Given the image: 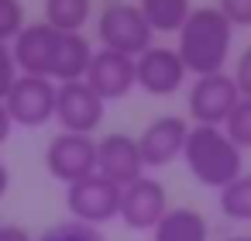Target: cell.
I'll return each mask as SVG.
<instances>
[{
	"mask_svg": "<svg viewBox=\"0 0 251 241\" xmlns=\"http://www.w3.org/2000/svg\"><path fill=\"white\" fill-rule=\"evenodd\" d=\"M151 241H210V224L196 207H169L155 224Z\"/></svg>",
	"mask_w": 251,
	"mask_h": 241,
	"instance_id": "obj_15",
	"label": "cell"
},
{
	"mask_svg": "<svg viewBox=\"0 0 251 241\" xmlns=\"http://www.w3.org/2000/svg\"><path fill=\"white\" fill-rule=\"evenodd\" d=\"M169 214V193L155 176H141L121 189V220L131 231H155V224Z\"/></svg>",
	"mask_w": 251,
	"mask_h": 241,
	"instance_id": "obj_12",
	"label": "cell"
},
{
	"mask_svg": "<svg viewBox=\"0 0 251 241\" xmlns=\"http://www.w3.org/2000/svg\"><path fill=\"white\" fill-rule=\"evenodd\" d=\"M55 83L42 80V76H18L4 107L11 114L14 124L21 128H42L55 117Z\"/></svg>",
	"mask_w": 251,
	"mask_h": 241,
	"instance_id": "obj_7",
	"label": "cell"
},
{
	"mask_svg": "<svg viewBox=\"0 0 251 241\" xmlns=\"http://www.w3.org/2000/svg\"><path fill=\"white\" fill-rule=\"evenodd\" d=\"M7 186H11V169H7V162H0V196L7 193Z\"/></svg>",
	"mask_w": 251,
	"mask_h": 241,
	"instance_id": "obj_28",
	"label": "cell"
},
{
	"mask_svg": "<svg viewBox=\"0 0 251 241\" xmlns=\"http://www.w3.org/2000/svg\"><path fill=\"white\" fill-rule=\"evenodd\" d=\"M134 76H138V86L148 97H172L176 90H182L189 73H186V66H182L176 49L151 45L148 52H141L134 59Z\"/></svg>",
	"mask_w": 251,
	"mask_h": 241,
	"instance_id": "obj_10",
	"label": "cell"
},
{
	"mask_svg": "<svg viewBox=\"0 0 251 241\" xmlns=\"http://www.w3.org/2000/svg\"><path fill=\"white\" fill-rule=\"evenodd\" d=\"M186 104H189L193 124L224 128L230 110L241 104V93H237V83H234L230 73H213V76H196Z\"/></svg>",
	"mask_w": 251,
	"mask_h": 241,
	"instance_id": "obj_5",
	"label": "cell"
},
{
	"mask_svg": "<svg viewBox=\"0 0 251 241\" xmlns=\"http://www.w3.org/2000/svg\"><path fill=\"white\" fill-rule=\"evenodd\" d=\"M25 4L21 0H0V42H14L25 31Z\"/></svg>",
	"mask_w": 251,
	"mask_h": 241,
	"instance_id": "obj_22",
	"label": "cell"
},
{
	"mask_svg": "<svg viewBox=\"0 0 251 241\" xmlns=\"http://www.w3.org/2000/svg\"><path fill=\"white\" fill-rule=\"evenodd\" d=\"M59 42H62V31L49 28L45 21L25 25V31L11 42V52H14V62H18V73H21V76H42V80H52Z\"/></svg>",
	"mask_w": 251,
	"mask_h": 241,
	"instance_id": "obj_9",
	"label": "cell"
},
{
	"mask_svg": "<svg viewBox=\"0 0 251 241\" xmlns=\"http://www.w3.org/2000/svg\"><path fill=\"white\" fill-rule=\"evenodd\" d=\"M107 114V104L90 90L86 80L76 83H59L55 90V121L69 134H93Z\"/></svg>",
	"mask_w": 251,
	"mask_h": 241,
	"instance_id": "obj_8",
	"label": "cell"
},
{
	"mask_svg": "<svg viewBox=\"0 0 251 241\" xmlns=\"http://www.w3.org/2000/svg\"><path fill=\"white\" fill-rule=\"evenodd\" d=\"M230 42H234V28L227 25V18L217 7H193V14L179 28L176 52L186 66V73L213 76V73H224Z\"/></svg>",
	"mask_w": 251,
	"mask_h": 241,
	"instance_id": "obj_1",
	"label": "cell"
},
{
	"mask_svg": "<svg viewBox=\"0 0 251 241\" xmlns=\"http://www.w3.org/2000/svg\"><path fill=\"white\" fill-rule=\"evenodd\" d=\"M45 169L52 179L73 186L97 172V141L93 134H69L59 131L45 148Z\"/></svg>",
	"mask_w": 251,
	"mask_h": 241,
	"instance_id": "obj_6",
	"label": "cell"
},
{
	"mask_svg": "<svg viewBox=\"0 0 251 241\" xmlns=\"http://www.w3.org/2000/svg\"><path fill=\"white\" fill-rule=\"evenodd\" d=\"M66 207L73 214V220L100 227L110 224L114 217H121V186H114L110 179H103L100 172L66 186Z\"/></svg>",
	"mask_w": 251,
	"mask_h": 241,
	"instance_id": "obj_4",
	"label": "cell"
},
{
	"mask_svg": "<svg viewBox=\"0 0 251 241\" xmlns=\"http://www.w3.org/2000/svg\"><path fill=\"white\" fill-rule=\"evenodd\" d=\"M138 7L145 14V21L151 25V31H165V35H179V28L186 25V18L193 14L189 0H138Z\"/></svg>",
	"mask_w": 251,
	"mask_h": 241,
	"instance_id": "obj_18",
	"label": "cell"
},
{
	"mask_svg": "<svg viewBox=\"0 0 251 241\" xmlns=\"http://www.w3.org/2000/svg\"><path fill=\"white\" fill-rule=\"evenodd\" d=\"M35 241H107L100 227H90V224H79V220H62V224H52L45 227Z\"/></svg>",
	"mask_w": 251,
	"mask_h": 241,
	"instance_id": "obj_21",
	"label": "cell"
},
{
	"mask_svg": "<svg viewBox=\"0 0 251 241\" xmlns=\"http://www.w3.org/2000/svg\"><path fill=\"white\" fill-rule=\"evenodd\" d=\"M97 38H100V49L138 59L141 52L151 49L155 31L145 21L138 4H131V0H107V7L97 18Z\"/></svg>",
	"mask_w": 251,
	"mask_h": 241,
	"instance_id": "obj_3",
	"label": "cell"
},
{
	"mask_svg": "<svg viewBox=\"0 0 251 241\" xmlns=\"http://www.w3.org/2000/svg\"><path fill=\"white\" fill-rule=\"evenodd\" d=\"M11 131H14V121H11V114H7V107L0 104V145H4L7 138H11Z\"/></svg>",
	"mask_w": 251,
	"mask_h": 241,
	"instance_id": "obj_27",
	"label": "cell"
},
{
	"mask_svg": "<svg viewBox=\"0 0 251 241\" xmlns=\"http://www.w3.org/2000/svg\"><path fill=\"white\" fill-rule=\"evenodd\" d=\"M86 83H90V90L103 104L107 100H124L138 86L134 59L131 55H121V52H110V49H97L90 69H86Z\"/></svg>",
	"mask_w": 251,
	"mask_h": 241,
	"instance_id": "obj_14",
	"label": "cell"
},
{
	"mask_svg": "<svg viewBox=\"0 0 251 241\" xmlns=\"http://www.w3.org/2000/svg\"><path fill=\"white\" fill-rule=\"evenodd\" d=\"M224 134H227L241 152L251 148V97H241V104L230 110V117L224 121Z\"/></svg>",
	"mask_w": 251,
	"mask_h": 241,
	"instance_id": "obj_20",
	"label": "cell"
},
{
	"mask_svg": "<svg viewBox=\"0 0 251 241\" xmlns=\"http://www.w3.org/2000/svg\"><path fill=\"white\" fill-rule=\"evenodd\" d=\"M0 241H35L21 224H0Z\"/></svg>",
	"mask_w": 251,
	"mask_h": 241,
	"instance_id": "obj_26",
	"label": "cell"
},
{
	"mask_svg": "<svg viewBox=\"0 0 251 241\" xmlns=\"http://www.w3.org/2000/svg\"><path fill=\"white\" fill-rule=\"evenodd\" d=\"M217 11L227 18L230 28H251V0H220Z\"/></svg>",
	"mask_w": 251,
	"mask_h": 241,
	"instance_id": "obj_24",
	"label": "cell"
},
{
	"mask_svg": "<svg viewBox=\"0 0 251 241\" xmlns=\"http://www.w3.org/2000/svg\"><path fill=\"white\" fill-rule=\"evenodd\" d=\"M93 45L83 38V35H62L59 42V52H55V69H52V83H76V80H86V69L93 62Z\"/></svg>",
	"mask_w": 251,
	"mask_h": 241,
	"instance_id": "obj_16",
	"label": "cell"
},
{
	"mask_svg": "<svg viewBox=\"0 0 251 241\" xmlns=\"http://www.w3.org/2000/svg\"><path fill=\"white\" fill-rule=\"evenodd\" d=\"M18 76H21V73H18V62H14L11 45H7V42H0V104L7 100V93H11V86H14Z\"/></svg>",
	"mask_w": 251,
	"mask_h": 241,
	"instance_id": "obj_23",
	"label": "cell"
},
{
	"mask_svg": "<svg viewBox=\"0 0 251 241\" xmlns=\"http://www.w3.org/2000/svg\"><path fill=\"white\" fill-rule=\"evenodd\" d=\"M186 138H189V121L186 117H176V114L155 117L138 134V155H141L145 169H162V165L182 159Z\"/></svg>",
	"mask_w": 251,
	"mask_h": 241,
	"instance_id": "obj_11",
	"label": "cell"
},
{
	"mask_svg": "<svg viewBox=\"0 0 251 241\" xmlns=\"http://www.w3.org/2000/svg\"><path fill=\"white\" fill-rule=\"evenodd\" d=\"M224 241H251V234H230V238H224Z\"/></svg>",
	"mask_w": 251,
	"mask_h": 241,
	"instance_id": "obj_29",
	"label": "cell"
},
{
	"mask_svg": "<svg viewBox=\"0 0 251 241\" xmlns=\"http://www.w3.org/2000/svg\"><path fill=\"white\" fill-rule=\"evenodd\" d=\"M230 76H234V83H237V93H241V97H251V45L237 55Z\"/></svg>",
	"mask_w": 251,
	"mask_h": 241,
	"instance_id": "obj_25",
	"label": "cell"
},
{
	"mask_svg": "<svg viewBox=\"0 0 251 241\" xmlns=\"http://www.w3.org/2000/svg\"><path fill=\"white\" fill-rule=\"evenodd\" d=\"M220 214L230 220H251V172H241L220 189Z\"/></svg>",
	"mask_w": 251,
	"mask_h": 241,
	"instance_id": "obj_19",
	"label": "cell"
},
{
	"mask_svg": "<svg viewBox=\"0 0 251 241\" xmlns=\"http://www.w3.org/2000/svg\"><path fill=\"white\" fill-rule=\"evenodd\" d=\"M186 169L200 186L224 189L244 172V152L224 134V128H206V124H189V138L182 148Z\"/></svg>",
	"mask_w": 251,
	"mask_h": 241,
	"instance_id": "obj_2",
	"label": "cell"
},
{
	"mask_svg": "<svg viewBox=\"0 0 251 241\" xmlns=\"http://www.w3.org/2000/svg\"><path fill=\"white\" fill-rule=\"evenodd\" d=\"M97 172L110 179L114 186H131L134 179L145 176V162L138 155V138L124 131H110L97 141Z\"/></svg>",
	"mask_w": 251,
	"mask_h": 241,
	"instance_id": "obj_13",
	"label": "cell"
},
{
	"mask_svg": "<svg viewBox=\"0 0 251 241\" xmlns=\"http://www.w3.org/2000/svg\"><path fill=\"white\" fill-rule=\"evenodd\" d=\"M93 18V0H45V25L62 35H83Z\"/></svg>",
	"mask_w": 251,
	"mask_h": 241,
	"instance_id": "obj_17",
	"label": "cell"
}]
</instances>
